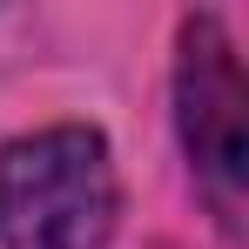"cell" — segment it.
Returning <instances> with one entry per match:
<instances>
[{
  "label": "cell",
  "mask_w": 249,
  "mask_h": 249,
  "mask_svg": "<svg viewBox=\"0 0 249 249\" xmlns=\"http://www.w3.org/2000/svg\"><path fill=\"white\" fill-rule=\"evenodd\" d=\"M175 101H182V142L189 162L209 182V196L222 209V222H236L243 202V175H249V88L236 68V47L222 41V27L196 14L182 27V61H175Z\"/></svg>",
  "instance_id": "7a4b0ae2"
},
{
  "label": "cell",
  "mask_w": 249,
  "mask_h": 249,
  "mask_svg": "<svg viewBox=\"0 0 249 249\" xmlns=\"http://www.w3.org/2000/svg\"><path fill=\"white\" fill-rule=\"evenodd\" d=\"M122 215V182L101 128L61 122L0 148V243L7 249H101Z\"/></svg>",
  "instance_id": "6da1fadb"
}]
</instances>
